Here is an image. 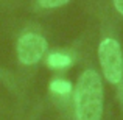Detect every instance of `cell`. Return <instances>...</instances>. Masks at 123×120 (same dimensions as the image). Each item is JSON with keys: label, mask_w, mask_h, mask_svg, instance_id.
<instances>
[{"label": "cell", "mask_w": 123, "mask_h": 120, "mask_svg": "<svg viewBox=\"0 0 123 120\" xmlns=\"http://www.w3.org/2000/svg\"><path fill=\"white\" fill-rule=\"evenodd\" d=\"M47 64L53 69H64V67H69L72 64V58L69 55L62 53H51L47 58Z\"/></svg>", "instance_id": "obj_4"}, {"label": "cell", "mask_w": 123, "mask_h": 120, "mask_svg": "<svg viewBox=\"0 0 123 120\" xmlns=\"http://www.w3.org/2000/svg\"><path fill=\"white\" fill-rule=\"evenodd\" d=\"M98 58L105 78L112 84H118L123 80V53L120 44L112 38L101 41L98 47Z\"/></svg>", "instance_id": "obj_2"}, {"label": "cell", "mask_w": 123, "mask_h": 120, "mask_svg": "<svg viewBox=\"0 0 123 120\" xmlns=\"http://www.w3.org/2000/svg\"><path fill=\"white\" fill-rule=\"evenodd\" d=\"M51 92L59 94V95H67V94L72 92V84L67 80H53L50 84Z\"/></svg>", "instance_id": "obj_5"}, {"label": "cell", "mask_w": 123, "mask_h": 120, "mask_svg": "<svg viewBox=\"0 0 123 120\" xmlns=\"http://www.w3.org/2000/svg\"><path fill=\"white\" fill-rule=\"evenodd\" d=\"M122 83V81H120ZM120 98H122V101H123V83H122V86H120Z\"/></svg>", "instance_id": "obj_8"}, {"label": "cell", "mask_w": 123, "mask_h": 120, "mask_svg": "<svg viewBox=\"0 0 123 120\" xmlns=\"http://www.w3.org/2000/svg\"><path fill=\"white\" fill-rule=\"evenodd\" d=\"M69 0H37V3L42 8H58V6H62Z\"/></svg>", "instance_id": "obj_6"}, {"label": "cell", "mask_w": 123, "mask_h": 120, "mask_svg": "<svg viewBox=\"0 0 123 120\" xmlns=\"http://www.w3.org/2000/svg\"><path fill=\"white\" fill-rule=\"evenodd\" d=\"M112 2H114L115 9H117V11L123 16V0H112Z\"/></svg>", "instance_id": "obj_7"}, {"label": "cell", "mask_w": 123, "mask_h": 120, "mask_svg": "<svg viewBox=\"0 0 123 120\" xmlns=\"http://www.w3.org/2000/svg\"><path fill=\"white\" fill-rule=\"evenodd\" d=\"M76 120H101L103 83L97 70H84L73 90Z\"/></svg>", "instance_id": "obj_1"}, {"label": "cell", "mask_w": 123, "mask_h": 120, "mask_svg": "<svg viewBox=\"0 0 123 120\" xmlns=\"http://www.w3.org/2000/svg\"><path fill=\"white\" fill-rule=\"evenodd\" d=\"M47 51V41L39 34L27 33L17 42V56L19 61L25 66H31L41 61Z\"/></svg>", "instance_id": "obj_3"}]
</instances>
